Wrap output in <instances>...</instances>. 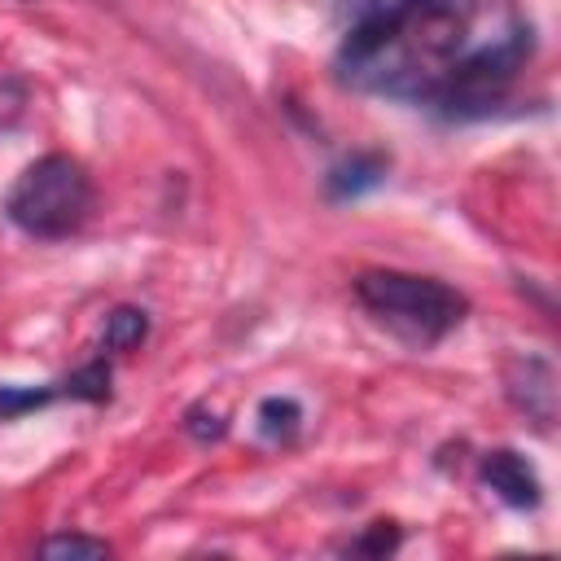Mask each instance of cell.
<instances>
[{
	"label": "cell",
	"instance_id": "3",
	"mask_svg": "<svg viewBox=\"0 0 561 561\" xmlns=\"http://www.w3.org/2000/svg\"><path fill=\"white\" fill-rule=\"evenodd\" d=\"M96 210V188L92 175L79 158L70 153H44L4 193V219L35 237V241H61L75 237Z\"/></svg>",
	"mask_w": 561,
	"mask_h": 561
},
{
	"label": "cell",
	"instance_id": "12",
	"mask_svg": "<svg viewBox=\"0 0 561 561\" xmlns=\"http://www.w3.org/2000/svg\"><path fill=\"white\" fill-rule=\"evenodd\" d=\"M35 552H39V557H110L114 548H110L105 539H96V535H75V530H66V535H48Z\"/></svg>",
	"mask_w": 561,
	"mask_h": 561
},
{
	"label": "cell",
	"instance_id": "7",
	"mask_svg": "<svg viewBox=\"0 0 561 561\" xmlns=\"http://www.w3.org/2000/svg\"><path fill=\"white\" fill-rule=\"evenodd\" d=\"M386 171H390V158L386 153H351L346 162H337L329 175H324V193L333 197V202H351V197H359V193H368V188H377L381 180H386Z\"/></svg>",
	"mask_w": 561,
	"mask_h": 561
},
{
	"label": "cell",
	"instance_id": "9",
	"mask_svg": "<svg viewBox=\"0 0 561 561\" xmlns=\"http://www.w3.org/2000/svg\"><path fill=\"white\" fill-rule=\"evenodd\" d=\"M57 399H79V403H105L110 399V359L96 355L79 364L75 373L57 377Z\"/></svg>",
	"mask_w": 561,
	"mask_h": 561
},
{
	"label": "cell",
	"instance_id": "11",
	"mask_svg": "<svg viewBox=\"0 0 561 561\" xmlns=\"http://www.w3.org/2000/svg\"><path fill=\"white\" fill-rule=\"evenodd\" d=\"M53 399H57V381H44V386H0V421L26 416L35 408H48Z\"/></svg>",
	"mask_w": 561,
	"mask_h": 561
},
{
	"label": "cell",
	"instance_id": "5",
	"mask_svg": "<svg viewBox=\"0 0 561 561\" xmlns=\"http://www.w3.org/2000/svg\"><path fill=\"white\" fill-rule=\"evenodd\" d=\"M478 478H482V486H486L500 504H508V508H539V500H543V482H539L535 465H530L522 451H513V447L486 451V456L478 460Z\"/></svg>",
	"mask_w": 561,
	"mask_h": 561
},
{
	"label": "cell",
	"instance_id": "2",
	"mask_svg": "<svg viewBox=\"0 0 561 561\" xmlns=\"http://www.w3.org/2000/svg\"><path fill=\"white\" fill-rule=\"evenodd\" d=\"M355 302L399 342L425 351L438 346L447 333H456L469 316V298L438 280V276H421V272H394V267H368L351 280Z\"/></svg>",
	"mask_w": 561,
	"mask_h": 561
},
{
	"label": "cell",
	"instance_id": "4",
	"mask_svg": "<svg viewBox=\"0 0 561 561\" xmlns=\"http://www.w3.org/2000/svg\"><path fill=\"white\" fill-rule=\"evenodd\" d=\"M530 53H535V31L517 13L508 26H500L491 39H482L456 66V75L443 83V92L434 96L430 110H438L443 118H482V114H491L508 96L517 75L526 70Z\"/></svg>",
	"mask_w": 561,
	"mask_h": 561
},
{
	"label": "cell",
	"instance_id": "14",
	"mask_svg": "<svg viewBox=\"0 0 561 561\" xmlns=\"http://www.w3.org/2000/svg\"><path fill=\"white\" fill-rule=\"evenodd\" d=\"M184 430L197 438V443H215V438H224V430H228V421L210 408V403H197V408H188V416H184Z\"/></svg>",
	"mask_w": 561,
	"mask_h": 561
},
{
	"label": "cell",
	"instance_id": "13",
	"mask_svg": "<svg viewBox=\"0 0 561 561\" xmlns=\"http://www.w3.org/2000/svg\"><path fill=\"white\" fill-rule=\"evenodd\" d=\"M31 105V88L18 75H0V131H9Z\"/></svg>",
	"mask_w": 561,
	"mask_h": 561
},
{
	"label": "cell",
	"instance_id": "6",
	"mask_svg": "<svg viewBox=\"0 0 561 561\" xmlns=\"http://www.w3.org/2000/svg\"><path fill=\"white\" fill-rule=\"evenodd\" d=\"M504 390H508L513 408L526 412L539 430L552 425V416H557V373H552L548 359H539V355H517V359L508 364V373H504Z\"/></svg>",
	"mask_w": 561,
	"mask_h": 561
},
{
	"label": "cell",
	"instance_id": "15",
	"mask_svg": "<svg viewBox=\"0 0 561 561\" xmlns=\"http://www.w3.org/2000/svg\"><path fill=\"white\" fill-rule=\"evenodd\" d=\"M399 548V526L394 522H373L364 539L351 543V552H368V557H381V552H394Z\"/></svg>",
	"mask_w": 561,
	"mask_h": 561
},
{
	"label": "cell",
	"instance_id": "10",
	"mask_svg": "<svg viewBox=\"0 0 561 561\" xmlns=\"http://www.w3.org/2000/svg\"><path fill=\"white\" fill-rule=\"evenodd\" d=\"M259 438H267V443H289L294 434H298V425H302V408H298V399H289V394H272V399H263L259 403Z\"/></svg>",
	"mask_w": 561,
	"mask_h": 561
},
{
	"label": "cell",
	"instance_id": "1",
	"mask_svg": "<svg viewBox=\"0 0 561 561\" xmlns=\"http://www.w3.org/2000/svg\"><path fill=\"white\" fill-rule=\"evenodd\" d=\"M486 18L491 0H390L346 31L333 53V75L364 96L434 105L456 66L517 13L482 35Z\"/></svg>",
	"mask_w": 561,
	"mask_h": 561
},
{
	"label": "cell",
	"instance_id": "8",
	"mask_svg": "<svg viewBox=\"0 0 561 561\" xmlns=\"http://www.w3.org/2000/svg\"><path fill=\"white\" fill-rule=\"evenodd\" d=\"M145 337H149V311H145V307L118 302L114 311H105V324H101V355H127V351H136Z\"/></svg>",
	"mask_w": 561,
	"mask_h": 561
}]
</instances>
